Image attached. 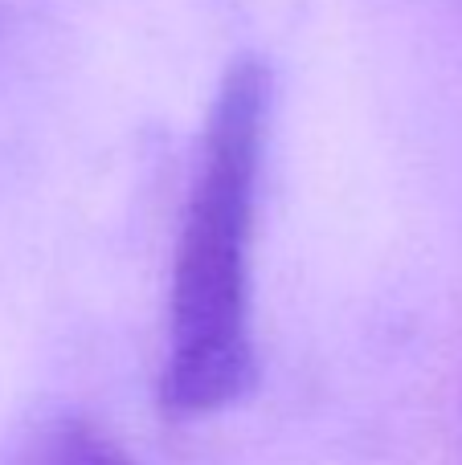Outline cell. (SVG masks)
Returning <instances> with one entry per match:
<instances>
[{
	"label": "cell",
	"instance_id": "1",
	"mask_svg": "<svg viewBox=\"0 0 462 465\" xmlns=\"http://www.w3.org/2000/svg\"><path fill=\"white\" fill-rule=\"evenodd\" d=\"M266 127L270 74L258 57H237L205 119L172 257L160 368V409L172 420L213 417L258 380L250 273Z\"/></svg>",
	"mask_w": 462,
	"mask_h": 465
},
{
	"label": "cell",
	"instance_id": "2",
	"mask_svg": "<svg viewBox=\"0 0 462 465\" xmlns=\"http://www.w3.org/2000/svg\"><path fill=\"white\" fill-rule=\"evenodd\" d=\"M8 465H136V458L98 420L82 412H62V417L41 420L16 445Z\"/></svg>",
	"mask_w": 462,
	"mask_h": 465
}]
</instances>
